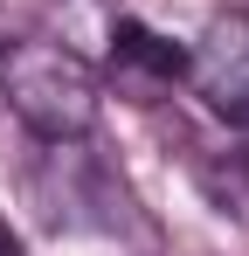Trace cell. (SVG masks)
Returning <instances> with one entry per match:
<instances>
[{
  "mask_svg": "<svg viewBox=\"0 0 249 256\" xmlns=\"http://www.w3.org/2000/svg\"><path fill=\"white\" fill-rule=\"evenodd\" d=\"M0 97H7V111L35 132V138H48V146L90 138L97 111H104L97 70H90L70 42H48V35H21V42L0 48Z\"/></svg>",
  "mask_w": 249,
  "mask_h": 256,
  "instance_id": "1",
  "label": "cell"
},
{
  "mask_svg": "<svg viewBox=\"0 0 249 256\" xmlns=\"http://www.w3.org/2000/svg\"><path fill=\"white\" fill-rule=\"evenodd\" d=\"M187 84L222 125H249V14H214L187 48Z\"/></svg>",
  "mask_w": 249,
  "mask_h": 256,
  "instance_id": "2",
  "label": "cell"
},
{
  "mask_svg": "<svg viewBox=\"0 0 249 256\" xmlns=\"http://www.w3.org/2000/svg\"><path fill=\"white\" fill-rule=\"evenodd\" d=\"M111 56H118L124 70H146L152 84L187 76V48H180V42H166L160 28H146V21H118V28H111Z\"/></svg>",
  "mask_w": 249,
  "mask_h": 256,
  "instance_id": "3",
  "label": "cell"
},
{
  "mask_svg": "<svg viewBox=\"0 0 249 256\" xmlns=\"http://www.w3.org/2000/svg\"><path fill=\"white\" fill-rule=\"evenodd\" d=\"M0 256H21V242H14V228H7V214H0Z\"/></svg>",
  "mask_w": 249,
  "mask_h": 256,
  "instance_id": "4",
  "label": "cell"
}]
</instances>
